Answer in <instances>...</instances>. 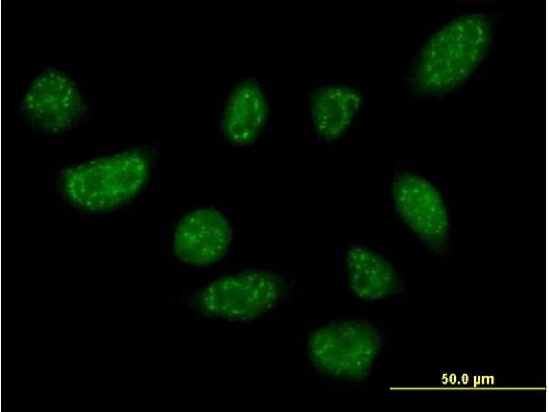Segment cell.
<instances>
[{"label": "cell", "instance_id": "8", "mask_svg": "<svg viewBox=\"0 0 549 412\" xmlns=\"http://www.w3.org/2000/svg\"><path fill=\"white\" fill-rule=\"evenodd\" d=\"M267 114L260 87L253 81L243 82L233 89L226 102L222 120L223 135L235 145L250 144L263 129Z\"/></svg>", "mask_w": 549, "mask_h": 412}, {"label": "cell", "instance_id": "6", "mask_svg": "<svg viewBox=\"0 0 549 412\" xmlns=\"http://www.w3.org/2000/svg\"><path fill=\"white\" fill-rule=\"evenodd\" d=\"M76 84L65 73L47 69L30 84L21 101L23 115L35 127L48 133L65 131L84 112Z\"/></svg>", "mask_w": 549, "mask_h": 412}, {"label": "cell", "instance_id": "4", "mask_svg": "<svg viewBox=\"0 0 549 412\" xmlns=\"http://www.w3.org/2000/svg\"><path fill=\"white\" fill-rule=\"evenodd\" d=\"M283 294V282L277 274L246 270L211 282L195 295L194 306L209 317L244 321L271 310Z\"/></svg>", "mask_w": 549, "mask_h": 412}, {"label": "cell", "instance_id": "2", "mask_svg": "<svg viewBox=\"0 0 549 412\" xmlns=\"http://www.w3.org/2000/svg\"><path fill=\"white\" fill-rule=\"evenodd\" d=\"M150 174L148 156L127 150L71 165L60 176V188L74 206L101 212L118 207L137 196Z\"/></svg>", "mask_w": 549, "mask_h": 412}, {"label": "cell", "instance_id": "9", "mask_svg": "<svg viewBox=\"0 0 549 412\" xmlns=\"http://www.w3.org/2000/svg\"><path fill=\"white\" fill-rule=\"evenodd\" d=\"M346 266L349 287L361 299H382L397 288L398 277L393 266L366 247L352 246L347 253Z\"/></svg>", "mask_w": 549, "mask_h": 412}, {"label": "cell", "instance_id": "3", "mask_svg": "<svg viewBox=\"0 0 549 412\" xmlns=\"http://www.w3.org/2000/svg\"><path fill=\"white\" fill-rule=\"evenodd\" d=\"M382 345L371 324L362 321L334 322L314 330L307 341L309 358L321 373L353 381L365 379Z\"/></svg>", "mask_w": 549, "mask_h": 412}, {"label": "cell", "instance_id": "5", "mask_svg": "<svg viewBox=\"0 0 549 412\" xmlns=\"http://www.w3.org/2000/svg\"><path fill=\"white\" fill-rule=\"evenodd\" d=\"M395 209L404 223L427 245L441 250L447 244L449 221L438 189L412 172L398 174L392 185Z\"/></svg>", "mask_w": 549, "mask_h": 412}, {"label": "cell", "instance_id": "7", "mask_svg": "<svg viewBox=\"0 0 549 412\" xmlns=\"http://www.w3.org/2000/svg\"><path fill=\"white\" fill-rule=\"evenodd\" d=\"M233 239L227 218L212 207H200L185 214L174 232L176 257L187 264L207 266L222 260Z\"/></svg>", "mask_w": 549, "mask_h": 412}, {"label": "cell", "instance_id": "1", "mask_svg": "<svg viewBox=\"0 0 549 412\" xmlns=\"http://www.w3.org/2000/svg\"><path fill=\"white\" fill-rule=\"evenodd\" d=\"M491 37V23L483 14H470L449 21L421 49L411 73L412 88L426 96L454 89L482 60Z\"/></svg>", "mask_w": 549, "mask_h": 412}, {"label": "cell", "instance_id": "10", "mask_svg": "<svg viewBox=\"0 0 549 412\" xmlns=\"http://www.w3.org/2000/svg\"><path fill=\"white\" fill-rule=\"evenodd\" d=\"M362 98L354 89L340 85L318 89L311 98V113L317 133L332 140L342 135L351 124Z\"/></svg>", "mask_w": 549, "mask_h": 412}]
</instances>
